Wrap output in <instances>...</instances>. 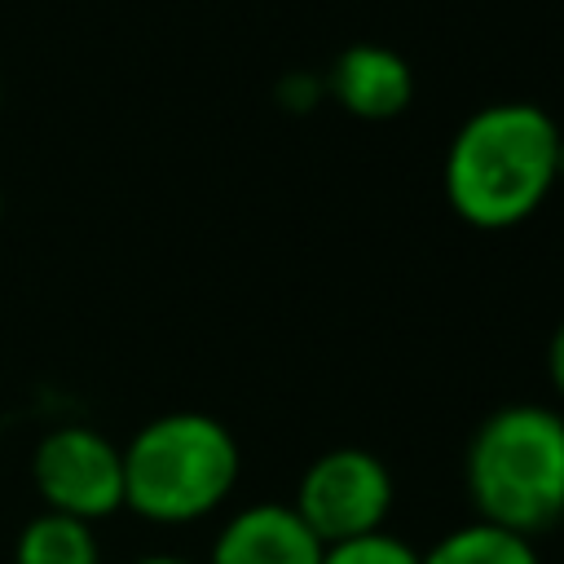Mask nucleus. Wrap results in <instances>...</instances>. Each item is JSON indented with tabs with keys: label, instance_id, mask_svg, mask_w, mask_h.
<instances>
[{
	"label": "nucleus",
	"instance_id": "1",
	"mask_svg": "<svg viewBox=\"0 0 564 564\" xmlns=\"http://www.w3.org/2000/svg\"><path fill=\"white\" fill-rule=\"evenodd\" d=\"M560 123L533 101H494L458 123L445 150V203L476 229L529 220L560 181Z\"/></svg>",
	"mask_w": 564,
	"mask_h": 564
},
{
	"label": "nucleus",
	"instance_id": "2",
	"mask_svg": "<svg viewBox=\"0 0 564 564\" xmlns=\"http://www.w3.org/2000/svg\"><path fill=\"white\" fill-rule=\"evenodd\" d=\"M238 471L242 449L216 414H154L123 445V511L163 529L198 524L229 502Z\"/></svg>",
	"mask_w": 564,
	"mask_h": 564
},
{
	"label": "nucleus",
	"instance_id": "3",
	"mask_svg": "<svg viewBox=\"0 0 564 564\" xmlns=\"http://www.w3.org/2000/svg\"><path fill=\"white\" fill-rule=\"evenodd\" d=\"M467 494L476 520L524 538L564 516V414L511 401L494 410L467 445Z\"/></svg>",
	"mask_w": 564,
	"mask_h": 564
},
{
	"label": "nucleus",
	"instance_id": "4",
	"mask_svg": "<svg viewBox=\"0 0 564 564\" xmlns=\"http://www.w3.org/2000/svg\"><path fill=\"white\" fill-rule=\"evenodd\" d=\"M31 485L44 511L101 524L123 511V445L88 423H57L31 449Z\"/></svg>",
	"mask_w": 564,
	"mask_h": 564
},
{
	"label": "nucleus",
	"instance_id": "5",
	"mask_svg": "<svg viewBox=\"0 0 564 564\" xmlns=\"http://www.w3.org/2000/svg\"><path fill=\"white\" fill-rule=\"evenodd\" d=\"M291 507L322 546L375 533L392 511V471L361 445H335L304 467Z\"/></svg>",
	"mask_w": 564,
	"mask_h": 564
},
{
	"label": "nucleus",
	"instance_id": "6",
	"mask_svg": "<svg viewBox=\"0 0 564 564\" xmlns=\"http://www.w3.org/2000/svg\"><path fill=\"white\" fill-rule=\"evenodd\" d=\"M322 551L291 502H251L216 529L207 564H322Z\"/></svg>",
	"mask_w": 564,
	"mask_h": 564
},
{
	"label": "nucleus",
	"instance_id": "7",
	"mask_svg": "<svg viewBox=\"0 0 564 564\" xmlns=\"http://www.w3.org/2000/svg\"><path fill=\"white\" fill-rule=\"evenodd\" d=\"M326 88L357 119H397L414 97V70L388 44H348L330 66Z\"/></svg>",
	"mask_w": 564,
	"mask_h": 564
},
{
	"label": "nucleus",
	"instance_id": "8",
	"mask_svg": "<svg viewBox=\"0 0 564 564\" xmlns=\"http://www.w3.org/2000/svg\"><path fill=\"white\" fill-rule=\"evenodd\" d=\"M13 564H101L97 524L35 511L13 538Z\"/></svg>",
	"mask_w": 564,
	"mask_h": 564
},
{
	"label": "nucleus",
	"instance_id": "9",
	"mask_svg": "<svg viewBox=\"0 0 564 564\" xmlns=\"http://www.w3.org/2000/svg\"><path fill=\"white\" fill-rule=\"evenodd\" d=\"M423 564H542V560L533 551V538L489 520H471L436 538L423 551Z\"/></svg>",
	"mask_w": 564,
	"mask_h": 564
},
{
	"label": "nucleus",
	"instance_id": "10",
	"mask_svg": "<svg viewBox=\"0 0 564 564\" xmlns=\"http://www.w3.org/2000/svg\"><path fill=\"white\" fill-rule=\"evenodd\" d=\"M322 564H423V551H414L405 538L397 533H361L348 542H330L322 551Z\"/></svg>",
	"mask_w": 564,
	"mask_h": 564
},
{
	"label": "nucleus",
	"instance_id": "11",
	"mask_svg": "<svg viewBox=\"0 0 564 564\" xmlns=\"http://www.w3.org/2000/svg\"><path fill=\"white\" fill-rule=\"evenodd\" d=\"M546 375H551L555 392L564 397V322L555 326V335H551V344H546Z\"/></svg>",
	"mask_w": 564,
	"mask_h": 564
},
{
	"label": "nucleus",
	"instance_id": "12",
	"mask_svg": "<svg viewBox=\"0 0 564 564\" xmlns=\"http://www.w3.org/2000/svg\"><path fill=\"white\" fill-rule=\"evenodd\" d=\"M132 564H198V560H185V555H141Z\"/></svg>",
	"mask_w": 564,
	"mask_h": 564
},
{
	"label": "nucleus",
	"instance_id": "13",
	"mask_svg": "<svg viewBox=\"0 0 564 564\" xmlns=\"http://www.w3.org/2000/svg\"><path fill=\"white\" fill-rule=\"evenodd\" d=\"M0 225H4V189H0Z\"/></svg>",
	"mask_w": 564,
	"mask_h": 564
}]
</instances>
